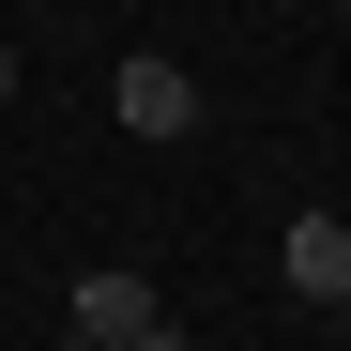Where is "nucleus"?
Masks as SVG:
<instances>
[{
  "label": "nucleus",
  "mask_w": 351,
  "mask_h": 351,
  "mask_svg": "<svg viewBox=\"0 0 351 351\" xmlns=\"http://www.w3.org/2000/svg\"><path fill=\"white\" fill-rule=\"evenodd\" d=\"M62 336H92V351H184V321H168V306H153V275H123V260H92V275H77Z\"/></svg>",
  "instance_id": "f257e3e1"
},
{
  "label": "nucleus",
  "mask_w": 351,
  "mask_h": 351,
  "mask_svg": "<svg viewBox=\"0 0 351 351\" xmlns=\"http://www.w3.org/2000/svg\"><path fill=\"white\" fill-rule=\"evenodd\" d=\"M107 123H123V138H153V153H168V138H199V77H184V62H153V46H138V62L107 77Z\"/></svg>",
  "instance_id": "f03ea898"
},
{
  "label": "nucleus",
  "mask_w": 351,
  "mask_h": 351,
  "mask_svg": "<svg viewBox=\"0 0 351 351\" xmlns=\"http://www.w3.org/2000/svg\"><path fill=\"white\" fill-rule=\"evenodd\" d=\"M275 275L306 290V306H351V214H290V245H275Z\"/></svg>",
  "instance_id": "7ed1b4c3"
},
{
  "label": "nucleus",
  "mask_w": 351,
  "mask_h": 351,
  "mask_svg": "<svg viewBox=\"0 0 351 351\" xmlns=\"http://www.w3.org/2000/svg\"><path fill=\"white\" fill-rule=\"evenodd\" d=\"M0 107H16V46H0Z\"/></svg>",
  "instance_id": "20e7f679"
},
{
  "label": "nucleus",
  "mask_w": 351,
  "mask_h": 351,
  "mask_svg": "<svg viewBox=\"0 0 351 351\" xmlns=\"http://www.w3.org/2000/svg\"><path fill=\"white\" fill-rule=\"evenodd\" d=\"M46 351H92V336H46Z\"/></svg>",
  "instance_id": "39448f33"
}]
</instances>
